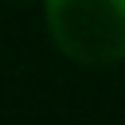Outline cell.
<instances>
[{"label":"cell","instance_id":"cell-1","mask_svg":"<svg viewBox=\"0 0 125 125\" xmlns=\"http://www.w3.org/2000/svg\"><path fill=\"white\" fill-rule=\"evenodd\" d=\"M47 27L59 51L82 66L125 59V0H47Z\"/></svg>","mask_w":125,"mask_h":125}]
</instances>
